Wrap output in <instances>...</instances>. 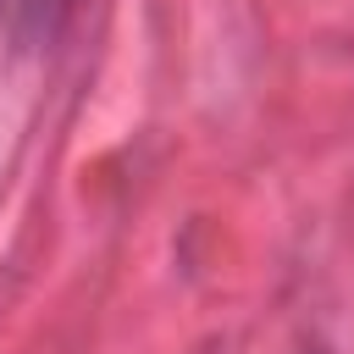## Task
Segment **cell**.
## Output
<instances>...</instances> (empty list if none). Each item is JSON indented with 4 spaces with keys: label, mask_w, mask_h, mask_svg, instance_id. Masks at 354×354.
<instances>
[{
    "label": "cell",
    "mask_w": 354,
    "mask_h": 354,
    "mask_svg": "<svg viewBox=\"0 0 354 354\" xmlns=\"http://www.w3.org/2000/svg\"><path fill=\"white\" fill-rule=\"evenodd\" d=\"M299 354H326V348H321V343H310V348H299Z\"/></svg>",
    "instance_id": "cell-1"
}]
</instances>
